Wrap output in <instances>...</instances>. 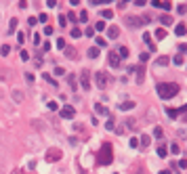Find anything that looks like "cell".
<instances>
[{
	"label": "cell",
	"mask_w": 187,
	"mask_h": 174,
	"mask_svg": "<svg viewBox=\"0 0 187 174\" xmlns=\"http://www.w3.org/2000/svg\"><path fill=\"white\" fill-rule=\"evenodd\" d=\"M156 90H158L160 99H164V101H168V99H173L179 95V84H174V82H162L156 86Z\"/></svg>",
	"instance_id": "1"
},
{
	"label": "cell",
	"mask_w": 187,
	"mask_h": 174,
	"mask_svg": "<svg viewBox=\"0 0 187 174\" xmlns=\"http://www.w3.org/2000/svg\"><path fill=\"white\" fill-rule=\"evenodd\" d=\"M111 160H114V149H111L110 143H103L101 149L97 151V164L99 166H107V164H111Z\"/></svg>",
	"instance_id": "2"
},
{
	"label": "cell",
	"mask_w": 187,
	"mask_h": 174,
	"mask_svg": "<svg viewBox=\"0 0 187 174\" xmlns=\"http://www.w3.org/2000/svg\"><path fill=\"white\" fill-rule=\"evenodd\" d=\"M110 80H111V78L107 76L105 71H97V74H95V84H97V86L101 88V90H105V88H107Z\"/></svg>",
	"instance_id": "3"
},
{
	"label": "cell",
	"mask_w": 187,
	"mask_h": 174,
	"mask_svg": "<svg viewBox=\"0 0 187 174\" xmlns=\"http://www.w3.org/2000/svg\"><path fill=\"white\" fill-rule=\"evenodd\" d=\"M126 25H128V28H141V25H143V23H147V17H143V19H139V17H126Z\"/></svg>",
	"instance_id": "4"
},
{
	"label": "cell",
	"mask_w": 187,
	"mask_h": 174,
	"mask_svg": "<svg viewBox=\"0 0 187 174\" xmlns=\"http://www.w3.org/2000/svg\"><path fill=\"white\" fill-rule=\"evenodd\" d=\"M107 61H110L111 67H116V69H118V67H120V61H122V59H120V55L116 53V50H111L110 55H107Z\"/></svg>",
	"instance_id": "5"
},
{
	"label": "cell",
	"mask_w": 187,
	"mask_h": 174,
	"mask_svg": "<svg viewBox=\"0 0 187 174\" xmlns=\"http://www.w3.org/2000/svg\"><path fill=\"white\" fill-rule=\"evenodd\" d=\"M59 113H61V118H63V120H72L74 115H76V109H74L72 105H65V107H63Z\"/></svg>",
	"instance_id": "6"
},
{
	"label": "cell",
	"mask_w": 187,
	"mask_h": 174,
	"mask_svg": "<svg viewBox=\"0 0 187 174\" xmlns=\"http://www.w3.org/2000/svg\"><path fill=\"white\" fill-rule=\"evenodd\" d=\"M80 80H82V88L84 90H90V74H88V69H84L82 71V76H80Z\"/></svg>",
	"instance_id": "7"
},
{
	"label": "cell",
	"mask_w": 187,
	"mask_h": 174,
	"mask_svg": "<svg viewBox=\"0 0 187 174\" xmlns=\"http://www.w3.org/2000/svg\"><path fill=\"white\" fill-rule=\"evenodd\" d=\"M55 160H61V151L59 149H51L46 153V161H55Z\"/></svg>",
	"instance_id": "8"
},
{
	"label": "cell",
	"mask_w": 187,
	"mask_h": 174,
	"mask_svg": "<svg viewBox=\"0 0 187 174\" xmlns=\"http://www.w3.org/2000/svg\"><path fill=\"white\" fill-rule=\"evenodd\" d=\"M135 74H137V80H135V82L143 84V78H145V69H143V65H139L137 69H135Z\"/></svg>",
	"instance_id": "9"
},
{
	"label": "cell",
	"mask_w": 187,
	"mask_h": 174,
	"mask_svg": "<svg viewBox=\"0 0 187 174\" xmlns=\"http://www.w3.org/2000/svg\"><path fill=\"white\" fill-rule=\"evenodd\" d=\"M118 109H122V111L135 109V101H124V103H120V105H118Z\"/></svg>",
	"instance_id": "10"
},
{
	"label": "cell",
	"mask_w": 187,
	"mask_h": 174,
	"mask_svg": "<svg viewBox=\"0 0 187 174\" xmlns=\"http://www.w3.org/2000/svg\"><path fill=\"white\" fill-rule=\"evenodd\" d=\"M107 36H110V38H118V36H120V28H118V25H110Z\"/></svg>",
	"instance_id": "11"
},
{
	"label": "cell",
	"mask_w": 187,
	"mask_h": 174,
	"mask_svg": "<svg viewBox=\"0 0 187 174\" xmlns=\"http://www.w3.org/2000/svg\"><path fill=\"white\" fill-rule=\"evenodd\" d=\"M152 4H153V7H158V8H164V11H170V8H173L170 2H158V0H153Z\"/></svg>",
	"instance_id": "12"
},
{
	"label": "cell",
	"mask_w": 187,
	"mask_h": 174,
	"mask_svg": "<svg viewBox=\"0 0 187 174\" xmlns=\"http://www.w3.org/2000/svg\"><path fill=\"white\" fill-rule=\"evenodd\" d=\"M149 143H152V136H149V134H141V139H139V145L145 149V147L149 145Z\"/></svg>",
	"instance_id": "13"
},
{
	"label": "cell",
	"mask_w": 187,
	"mask_h": 174,
	"mask_svg": "<svg viewBox=\"0 0 187 174\" xmlns=\"http://www.w3.org/2000/svg\"><path fill=\"white\" fill-rule=\"evenodd\" d=\"M95 111H97V113H101V115H110V109H105V107H103L101 103H97V105H95Z\"/></svg>",
	"instance_id": "14"
},
{
	"label": "cell",
	"mask_w": 187,
	"mask_h": 174,
	"mask_svg": "<svg viewBox=\"0 0 187 174\" xmlns=\"http://www.w3.org/2000/svg\"><path fill=\"white\" fill-rule=\"evenodd\" d=\"M174 32H177V36H185V34H187V28H185V23H179Z\"/></svg>",
	"instance_id": "15"
},
{
	"label": "cell",
	"mask_w": 187,
	"mask_h": 174,
	"mask_svg": "<svg viewBox=\"0 0 187 174\" xmlns=\"http://www.w3.org/2000/svg\"><path fill=\"white\" fill-rule=\"evenodd\" d=\"M153 136H156V139H164V130H162V128H160V126H156V128H153Z\"/></svg>",
	"instance_id": "16"
},
{
	"label": "cell",
	"mask_w": 187,
	"mask_h": 174,
	"mask_svg": "<svg viewBox=\"0 0 187 174\" xmlns=\"http://www.w3.org/2000/svg\"><path fill=\"white\" fill-rule=\"evenodd\" d=\"M101 17H103V19H111V17H114V11H111V8H103V11H101Z\"/></svg>",
	"instance_id": "17"
},
{
	"label": "cell",
	"mask_w": 187,
	"mask_h": 174,
	"mask_svg": "<svg viewBox=\"0 0 187 174\" xmlns=\"http://www.w3.org/2000/svg\"><path fill=\"white\" fill-rule=\"evenodd\" d=\"M88 57H90V59H97V57H99V49H97V46H90V49H88Z\"/></svg>",
	"instance_id": "18"
},
{
	"label": "cell",
	"mask_w": 187,
	"mask_h": 174,
	"mask_svg": "<svg viewBox=\"0 0 187 174\" xmlns=\"http://www.w3.org/2000/svg\"><path fill=\"white\" fill-rule=\"evenodd\" d=\"M168 147H170V149H168L170 153H174V155H179V153H181V147L177 145V143H173V145H168Z\"/></svg>",
	"instance_id": "19"
},
{
	"label": "cell",
	"mask_w": 187,
	"mask_h": 174,
	"mask_svg": "<svg viewBox=\"0 0 187 174\" xmlns=\"http://www.w3.org/2000/svg\"><path fill=\"white\" fill-rule=\"evenodd\" d=\"M42 80H49L51 86H57V80H53V76H51V74H42Z\"/></svg>",
	"instance_id": "20"
},
{
	"label": "cell",
	"mask_w": 187,
	"mask_h": 174,
	"mask_svg": "<svg viewBox=\"0 0 187 174\" xmlns=\"http://www.w3.org/2000/svg\"><path fill=\"white\" fill-rule=\"evenodd\" d=\"M160 21H162V25H173V17H170V15H164Z\"/></svg>",
	"instance_id": "21"
},
{
	"label": "cell",
	"mask_w": 187,
	"mask_h": 174,
	"mask_svg": "<svg viewBox=\"0 0 187 174\" xmlns=\"http://www.w3.org/2000/svg\"><path fill=\"white\" fill-rule=\"evenodd\" d=\"M8 53H11V46H8V44H2V46H0V55H2V57H7Z\"/></svg>",
	"instance_id": "22"
},
{
	"label": "cell",
	"mask_w": 187,
	"mask_h": 174,
	"mask_svg": "<svg viewBox=\"0 0 187 174\" xmlns=\"http://www.w3.org/2000/svg\"><path fill=\"white\" fill-rule=\"evenodd\" d=\"M116 53L120 55V59H122V57H128V49H126V46H120V49L116 50Z\"/></svg>",
	"instance_id": "23"
},
{
	"label": "cell",
	"mask_w": 187,
	"mask_h": 174,
	"mask_svg": "<svg viewBox=\"0 0 187 174\" xmlns=\"http://www.w3.org/2000/svg\"><path fill=\"white\" fill-rule=\"evenodd\" d=\"M158 155H160V157H166V155H168V149L160 145V147H158Z\"/></svg>",
	"instance_id": "24"
},
{
	"label": "cell",
	"mask_w": 187,
	"mask_h": 174,
	"mask_svg": "<svg viewBox=\"0 0 187 174\" xmlns=\"http://www.w3.org/2000/svg\"><path fill=\"white\" fill-rule=\"evenodd\" d=\"M69 34H72V38H80V36H84V32H80L78 28H74L72 32H69Z\"/></svg>",
	"instance_id": "25"
},
{
	"label": "cell",
	"mask_w": 187,
	"mask_h": 174,
	"mask_svg": "<svg viewBox=\"0 0 187 174\" xmlns=\"http://www.w3.org/2000/svg\"><path fill=\"white\" fill-rule=\"evenodd\" d=\"M156 38H158V40H164V38H166V32H164V29H156Z\"/></svg>",
	"instance_id": "26"
},
{
	"label": "cell",
	"mask_w": 187,
	"mask_h": 174,
	"mask_svg": "<svg viewBox=\"0 0 187 174\" xmlns=\"http://www.w3.org/2000/svg\"><path fill=\"white\" fill-rule=\"evenodd\" d=\"M114 126H116V122H114V118H110L107 122H105V128H107V130H114Z\"/></svg>",
	"instance_id": "27"
},
{
	"label": "cell",
	"mask_w": 187,
	"mask_h": 174,
	"mask_svg": "<svg viewBox=\"0 0 187 174\" xmlns=\"http://www.w3.org/2000/svg\"><path fill=\"white\" fill-rule=\"evenodd\" d=\"M173 63H174V65H183V55H174Z\"/></svg>",
	"instance_id": "28"
},
{
	"label": "cell",
	"mask_w": 187,
	"mask_h": 174,
	"mask_svg": "<svg viewBox=\"0 0 187 174\" xmlns=\"http://www.w3.org/2000/svg\"><path fill=\"white\" fill-rule=\"evenodd\" d=\"M67 80H69V86H72V88H74V90H76V76H67Z\"/></svg>",
	"instance_id": "29"
},
{
	"label": "cell",
	"mask_w": 187,
	"mask_h": 174,
	"mask_svg": "<svg viewBox=\"0 0 187 174\" xmlns=\"http://www.w3.org/2000/svg\"><path fill=\"white\" fill-rule=\"evenodd\" d=\"M65 55H67L69 59H74V57H76V50H74V49H67V46H65Z\"/></svg>",
	"instance_id": "30"
},
{
	"label": "cell",
	"mask_w": 187,
	"mask_h": 174,
	"mask_svg": "<svg viewBox=\"0 0 187 174\" xmlns=\"http://www.w3.org/2000/svg\"><path fill=\"white\" fill-rule=\"evenodd\" d=\"M78 19H80V21H88V13H86V11H80Z\"/></svg>",
	"instance_id": "31"
},
{
	"label": "cell",
	"mask_w": 187,
	"mask_h": 174,
	"mask_svg": "<svg viewBox=\"0 0 187 174\" xmlns=\"http://www.w3.org/2000/svg\"><path fill=\"white\" fill-rule=\"evenodd\" d=\"M95 29L103 32V29H105V21H97V23H95Z\"/></svg>",
	"instance_id": "32"
},
{
	"label": "cell",
	"mask_w": 187,
	"mask_h": 174,
	"mask_svg": "<svg viewBox=\"0 0 187 174\" xmlns=\"http://www.w3.org/2000/svg\"><path fill=\"white\" fill-rule=\"evenodd\" d=\"M147 59H149V53H141V55H139V61L141 63H145Z\"/></svg>",
	"instance_id": "33"
},
{
	"label": "cell",
	"mask_w": 187,
	"mask_h": 174,
	"mask_svg": "<svg viewBox=\"0 0 187 174\" xmlns=\"http://www.w3.org/2000/svg\"><path fill=\"white\" fill-rule=\"evenodd\" d=\"M168 61H170L168 57H160V59H158V65H168Z\"/></svg>",
	"instance_id": "34"
},
{
	"label": "cell",
	"mask_w": 187,
	"mask_h": 174,
	"mask_svg": "<svg viewBox=\"0 0 187 174\" xmlns=\"http://www.w3.org/2000/svg\"><path fill=\"white\" fill-rule=\"evenodd\" d=\"M46 107H49L51 111H57V103H55V101H49V103H46Z\"/></svg>",
	"instance_id": "35"
},
{
	"label": "cell",
	"mask_w": 187,
	"mask_h": 174,
	"mask_svg": "<svg viewBox=\"0 0 187 174\" xmlns=\"http://www.w3.org/2000/svg\"><path fill=\"white\" fill-rule=\"evenodd\" d=\"M187 53V44L183 42V44H179V55H185Z\"/></svg>",
	"instance_id": "36"
},
{
	"label": "cell",
	"mask_w": 187,
	"mask_h": 174,
	"mask_svg": "<svg viewBox=\"0 0 187 174\" xmlns=\"http://www.w3.org/2000/svg\"><path fill=\"white\" fill-rule=\"evenodd\" d=\"M38 21H40V23H46V21H49V15H46V13H42L40 17H38Z\"/></svg>",
	"instance_id": "37"
},
{
	"label": "cell",
	"mask_w": 187,
	"mask_h": 174,
	"mask_svg": "<svg viewBox=\"0 0 187 174\" xmlns=\"http://www.w3.org/2000/svg\"><path fill=\"white\" fill-rule=\"evenodd\" d=\"M57 46H59L61 50H65V40H63V38H59V40H57Z\"/></svg>",
	"instance_id": "38"
},
{
	"label": "cell",
	"mask_w": 187,
	"mask_h": 174,
	"mask_svg": "<svg viewBox=\"0 0 187 174\" xmlns=\"http://www.w3.org/2000/svg\"><path fill=\"white\" fill-rule=\"evenodd\" d=\"M135 126H137V122H135V120H128L124 124V128H135Z\"/></svg>",
	"instance_id": "39"
},
{
	"label": "cell",
	"mask_w": 187,
	"mask_h": 174,
	"mask_svg": "<svg viewBox=\"0 0 187 174\" xmlns=\"http://www.w3.org/2000/svg\"><path fill=\"white\" fill-rule=\"evenodd\" d=\"M128 145H131V147H135V149H137V147H139V139H135V136H132V139H131V143H128Z\"/></svg>",
	"instance_id": "40"
},
{
	"label": "cell",
	"mask_w": 187,
	"mask_h": 174,
	"mask_svg": "<svg viewBox=\"0 0 187 174\" xmlns=\"http://www.w3.org/2000/svg\"><path fill=\"white\" fill-rule=\"evenodd\" d=\"M177 11H179V15H183V13H187V8H185V4H179V7H177Z\"/></svg>",
	"instance_id": "41"
},
{
	"label": "cell",
	"mask_w": 187,
	"mask_h": 174,
	"mask_svg": "<svg viewBox=\"0 0 187 174\" xmlns=\"http://www.w3.org/2000/svg\"><path fill=\"white\" fill-rule=\"evenodd\" d=\"M63 74H65L63 67H55V76H63Z\"/></svg>",
	"instance_id": "42"
},
{
	"label": "cell",
	"mask_w": 187,
	"mask_h": 174,
	"mask_svg": "<svg viewBox=\"0 0 187 174\" xmlns=\"http://www.w3.org/2000/svg\"><path fill=\"white\" fill-rule=\"evenodd\" d=\"M21 59H23V61H28V59H29V53H28V50H21Z\"/></svg>",
	"instance_id": "43"
},
{
	"label": "cell",
	"mask_w": 187,
	"mask_h": 174,
	"mask_svg": "<svg viewBox=\"0 0 187 174\" xmlns=\"http://www.w3.org/2000/svg\"><path fill=\"white\" fill-rule=\"evenodd\" d=\"M15 28H17V19H11V29L8 32H15Z\"/></svg>",
	"instance_id": "44"
},
{
	"label": "cell",
	"mask_w": 187,
	"mask_h": 174,
	"mask_svg": "<svg viewBox=\"0 0 187 174\" xmlns=\"http://www.w3.org/2000/svg\"><path fill=\"white\" fill-rule=\"evenodd\" d=\"M65 19H67V21H76V19H78V17H76V13H69V15H67V17H65Z\"/></svg>",
	"instance_id": "45"
},
{
	"label": "cell",
	"mask_w": 187,
	"mask_h": 174,
	"mask_svg": "<svg viewBox=\"0 0 187 174\" xmlns=\"http://www.w3.org/2000/svg\"><path fill=\"white\" fill-rule=\"evenodd\" d=\"M13 95H15V101H17V103H19L21 99H23V97H21V92H19V90H15V92H13Z\"/></svg>",
	"instance_id": "46"
},
{
	"label": "cell",
	"mask_w": 187,
	"mask_h": 174,
	"mask_svg": "<svg viewBox=\"0 0 187 174\" xmlns=\"http://www.w3.org/2000/svg\"><path fill=\"white\" fill-rule=\"evenodd\" d=\"M95 42H97V46H105V44H107V42H105L103 38H97V40H95Z\"/></svg>",
	"instance_id": "47"
},
{
	"label": "cell",
	"mask_w": 187,
	"mask_h": 174,
	"mask_svg": "<svg viewBox=\"0 0 187 174\" xmlns=\"http://www.w3.org/2000/svg\"><path fill=\"white\" fill-rule=\"evenodd\" d=\"M179 168H181V170H185V168H187V160H181L179 161Z\"/></svg>",
	"instance_id": "48"
},
{
	"label": "cell",
	"mask_w": 187,
	"mask_h": 174,
	"mask_svg": "<svg viewBox=\"0 0 187 174\" xmlns=\"http://www.w3.org/2000/svg\"><path fill=\"white\" fill-rule=\"evenodd\" d=\"M143 40H145L147 44H149V46H152V38H149V34H143Z\"/></svg>",
	"instance_id": "49"
},
{
	"label": "cell",
	"mask_w": 187,
	"mask_h": 174,
	"mask_svg": "<svg viewBox=\"0 0 187 174\" xmlns=\"http://www.w3.org/2000/svg\"><path fill=\"white\" fill-rule=\"evenodd\" d=\"M44 34L51 36V34H53V28H51V25H46V28H44Z\"/></svg>",
	"instance_id": "50"
},
{
	"label": "cell",
	"mask_w": 187,
	"mask_h": 174,
	"mask_svg": "<svg viewBox=\"0 0 187 174\" xmlns=\"http://www.w3.org/2000/svg\"><path fill=\"white\" fill-rule=\"evenodd\" d=\"M179 134L183 136V139H187V128H181V130H179Z\"/></svg>",
	"instance_id": "51"
},
{
	"label": "cell",
	"mask_w": 187,
	"mask_h": 174,
	"mask_svg": "<svg viewBox=\"0 0 187 174\" xmlns=\"http://www.w3.org/2000/svg\"><path fill=\"white\" fill-rule=\"evenodd\" d=\"M25 80H28V82L32 84V82H34V76H32V74H25Z\"/></svg>",
	"instance_id": "52"
},
{
	"label": "cell",
	"mask_w": 187,
	"mask_h": 174,
	"mask_svg": "<svg viewBox=\"0 0 187 174\" xmlns=\"http://www.w3.org/2000/svg\"><path fill=\"white\" fill-rule=\"evenodd\" d=\"M160 174H170V170H162V172H160Z\"/></svg>",
	"instance_id": "53"
},
{
	"label": "cell",
	"mask_w": 187,
	"mask_h": 174,
	"mask_svg": "<svg viewBox=\"0 0 187 174\" xmlns=\"http://www.w3.org/2000/svg\"><path fill=\"white\" fill-rule=\"evenodd\" d=\"M0 80H2V76H0Z\"/></svg>",
	"instance_id": "54"
}]
</instances>
